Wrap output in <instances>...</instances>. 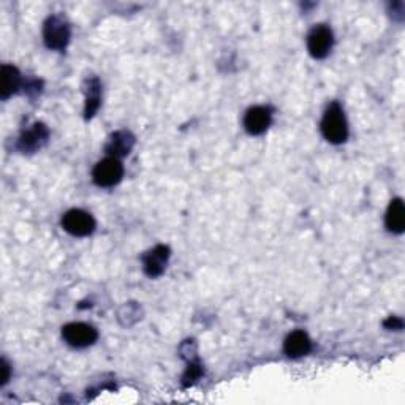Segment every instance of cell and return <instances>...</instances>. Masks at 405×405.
I'll return each mask as SVG.
<instances>
[{
  "mask_svg": "<svg viewBox=\"0 0 405 405\" xmlns=\"http://www.w3.org/2000/svg\"><path fill=\"white\" fill-rule=\"evenodd\" d=\"M322 133L332 145H342L349 138V126L344 109L337 102L331 103L322 119Z\"/></svg>",
  "mask_w": 405,
  "mask_h": 405,
  "instance_id": "cell-1",
  "label": "cell"
},
{
  "mask_svg": "<svg viewBox=\"0 0 405 405\" xmlns=\"http://www.w3.org/2000/svg\"><path fill=\"white\" fill-rule=\"evenodd\" d=\"M71 37V29L67 19L61 15H52L47 19L43 28V40L49 49L62 51L67 48Z\"/></svg>",
  "mask_w": 405,
  "mask_h": 405,
  "instance_id": "cell-2",
  "label": "cell"
},
{
  "mask_svg": "<svg viewBox=\"0 0 405 405\" xmlns=\"http://www.w3.org/2000/svg\"><path fill=\"white\" fill-rule=\"evenodd\" d=\"M122 176L123 167L116 157H107V159L100 160L92 171V179L99 187H113L119 184Z\"/></svg>",
  "mask_w": 405,
  "mask_h": 405,
  "instance_id": "cell-3",
  "label": "cell"
},
{
  "mask_svg": "<svg viewBox=\"0 0 405 405\" xmlns=\"http://www.w3.org/2000/svg\"><path fill=\"white\" fill-rule=\"evenodd\" d=\"M64 230L78 238L89 236L95 230V220L89 212L83 209H71L62 217Z\"/></svg>",
  "mask_w": 405,
  "mask_h": 405,
  "instance_id": "cell-4",
  "label": "cell"
},
{
  "mask_svg": "<svg viewBox=\"0 0 405 405\" xmlns=\"http://www.w3.org/2000/svg\"><path fill=\"white\" fill-rule=\"evenodd\" d=\"M62 337L71 347L84 349L97 341L99 332L94 326L86 323H68L62 328Z\"/></svg>",
  "mask_w": 405,
  "mask_h": 405,
  "instance_id": "cell-5",
  "label": "cell"
},
{
  "mask_svg": "<svg viewBox=\"0 0 405 405\" xmlns=\"http://www.w3.org/2000/svg\"><path fill=\"white\" fill-rule=\"evenodd\" d=\"M332 43H334V37H332L331 29L326 28L325 24L315 25L307 35V49L315 59H325L328 56Z\"/></svg>",
  "mask_w": 405,
  "mask_h": 405,
  "instance_id": "cell-6",
  "label": "cell"
},
{
  "mask_svg": "<svg viewBox=\"0 0 405 405\" xmlns=\"http://www.w3.org/2000/svg\"><path fill=\"white\" fill-rule=\"evenodd\" d=\"M272 111L267 107H252L244 116V127L250 135H263L271 126Z\"/></svg>",
  "mask_w": 405,
  "mask_h": 405,
  "instance_id": "cell-7",
  "label": "cell"
},
{
  "mask_svg": "<svg viewBox=\"0 0 405 405\" xmlns=\"http://www.w3.org/2000/svg\"><path fill=\"white\" fill-rule=\"evenodd\" d=\"M169 260V249L167 246H155L154 249L145 253L143 257V267L149 277H159L163 274Z\"/></svg>",
  "mask_w": 405,
  "mask_h": 405,
  "instance_id": "cell-8",
  "label": "cell"
},
{
  "mask_svg": "<svg viewBox=\"0 0 405 405\" xmlns=\"http://www.w3.org/2000/svg\"><path fill=\"white\" fill-rule=\"evenodd\" d=\"M49 136V130L44 123H35L34 127L28 132H24L21 138H19L18 147L21 149L23 152H35L40 149L44 143L48 141Z\"/></svg>",
  "mask_w": 405,
  "mask_h": 405,
  "instance_id": "cell-9",
  "label": "cell"
},
{
  "mask_svg": "<svg viewBox=\"0 0 405 405\" xmlns=\"http://www.w3.org/2000/svg\"><path fill=\"white\" fill-rule=\"evenodd\" d=\"M284 350L290 358H301L312 350V341L304 331H293L285 339Z\"/></svg>",
  "mask_w": 405,
  "mask_h": 405,
  "instance_id": "cell-10",
  "label": "cell"
},
{
  "mask_svg": "<svg viewBox=\"0 0 405 405\" xmlns=\"http://www.w3.org/2000/svg\"><path fill=\"white\" fill-rule=\"evenodd\" d=\"M133 145H135V136L130 132H127V130H121V132H116L111 135V138L108 141L107 147H104V151H107V154H109V157H116V159H119V157L128 155L130 151H132Z\"/></svg>",
  "mask_w": 405,
  "mask_h": 405,
  "instance_id": "cell-11",
  "label": "cell"
},
{
  "mask_svg": "<svg viewBox=\"0 0 405 405\" xmlns=\"http://www.w3.org/2000/svg\"><path fill=\"white\" fill-rule=\"evenodd\" d=\"M84 95H86V107H84V114H86V119L94 117L97 111L100 108L102 102V84L99 81V78H89L84 83Z\"/></svg>",
  "mask_w": 405,
  "mask_h": 405,
  "instance_id": "cell-12",
  "label": "cell"
},
{
  "mask_svg": "<svg viewBox=\"0 0 405 405\" xmlns=\"http://www.w3.org/2000/svg\"><path fill=\"white\" fill-rule=\"evenodd\" d=\"M385 224L391 233L402 234L405 230V206L401 198H394L389 202Z\"/></svg>",
  "mask_w": 405,
  "mask_h": 405,
  "instance_id": "cell-13",
  "label": "cell"
},
{
  "mask_svg": "<svg viewBox=\"0 0 405 405\" xmlns=\"http://www.w3.org/2000/svg\"><path fill=\"white\" fill-rule=\"evenodd\" d=\"M0 78H2V83H0V97L6 100L21 86V75H19L18 68L13 67V65H4L2 76Z\"/></svg>",
  "mask_w": 405,
  "mask_h": 405,
  "instance_id": "cell-14",
  "label": "cell"
},
{
  "mask_svg": "<svg viewBox=\"0 0 405 405\" xmlns=\"http://www.w3.org/2000/svg\"><path fill=\"white\" fill-rule=\"evenodd\" d=\"M201 375H202V368L200 361H197V359H191V361H188V368L184 374V385L188 387V385L197 382Z\"/></svg>",
  "mask_w": 405,
  "mask_h": 405,
  "instance_id": "cell-15",
  "label": "cell"
},
{
  "mask_svg": "<svg viewBox=\"0 0 405 405\" xmlns=\"http://www.w3.org/2000/svg\"><path fill=\"white\" fill-rule=\"evenodd\" d=\"M383 326L387 330H394V331H401L404 328V322L399 317H389L383 322Z\"/></svg>",
  "mask_w": 405,
  "mask_h": 405,
  "instance_id": "cell-16",
  "label": "cell"
},
{
  "mask_svg": "<svg viewBox=\"0 0 405 405\" xmlns=\"http://www.w3.org/2000/svg\"><path fill=\"white\" fill-rule=\"evenodd\" d=\"M2 370H4V375H2V385H5L6 382H8V378H10V365L6 364L5 359L2 361Z\"/></svg>",
  "mask_w": 405,
  "mask_h": 405,
  "instance_id": "cell-17",
  "label": "cell"
}]
</instances>
